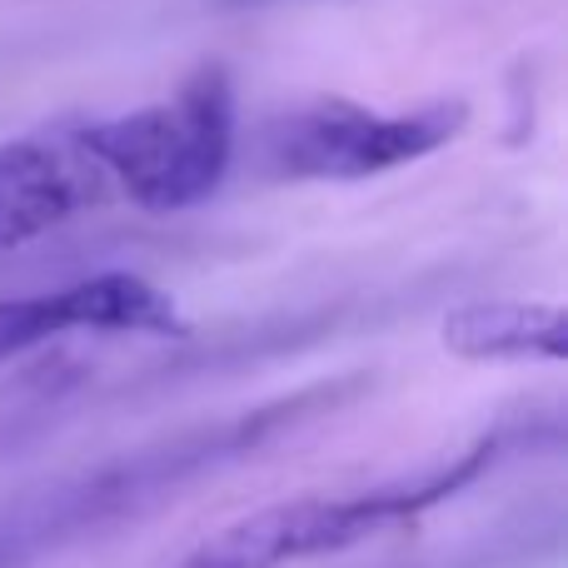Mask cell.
<instances>
[{
  "instance_id": "7a4b0ae2",
  "label": "cell",
  "mask_w": 568,
  "mask_h": 568,
  "mask_svg": "<svg viewBox=\"0 0 568 568\" xmlns=\"http://www.w3.org/2000/svg\"><path fill=\"white\" fill-rule=\"evenodd\" d=\"M499 449L504 439L489 434L464 459H454L439 474H424V479L379 484V489H359V494H304V499L290 504H270V509H255L245 519L225 524L220 534H210L175 568H284V564L359 549V544L379 539L389 529H404L419 514H429L434 504L469 489L499 459Z\"/></svg>"
},
{
  "instance_id": "277c9868",
  "label": "cell",
  "mask_w": 568,
  "mask_h": 568,
  "mask_svg": "<svg viewBox=\"0 0 568 568\" xmlns=\"http://www.w3.org/2000/svg\"><path fill=\"white\" fill-rule=\"evenodd\" d=\"M65 334H150V339H180L190 334V320L160 284L130 275V270H105L85 275L60 290L16 294L0 300V364L20 354L55 344Z\"/></svg>"
},
{
  "instance_id": "52a82bcc",
  "label": "cell",
  "mask_w": 568,
  "mask_h": 568,
  "mask_svg": "<svg viewBox=\"0 0 568 568\" xmlns=\"http://www.w3.org/2000/svg\"><path fill=\"white\" fill-rule=\"evenodd\" d=\"M225 10H235V6H260V0H220Z\"/></svg>"
},
{
  "instance_id": "6da1fadb",
  "label": "cell",
  "mask_w": 568,
  "mask_h": 568,
  "mask_svg": "<svg viewBox=\"0 0 568 568\" xmlns=\"http://www.w3.org/2000/svg\"><path fill=\"white\" fill-rule=\"evenodd\" d=\"M75 130L110 175L115 200H130L150 215L195 210L225 185L235 165V80L220 60H205L175 95L125 115L75 120Z\"/></svg>"
},
{
  "instance_id": "3957f363",
  "label": "cell",
  "mask_w": 568,
  "mask_h": 568,
  "mask_svg": "<svg viewBox=\"0 0 568 568\" xmlns=\"http://www.w3.org/2000/svg\"><path fill=\"white\" fill-rule=\"evenodd\" d=\"M464 125V100L374 110L344 95H320L260 120L250 135V165L265 185H344L414 165L444 150Z\"/></svg>"
},
{
  "instance_id": "5b68a950",
  "label": "cell",
  "mask_w": 568,
  "mask_h": 568,
  "mask_svg": "<svg viewBox=\"0 0 568 568\" xmlns=\"http://www.w3.org/2000/svg\"><path fill=\"white\" fill-rule=\"evenodd\" d=\"M110 200L115 185L85 150L75 120L0 140V255L36 245Z\"/></svg>"
},
{
  "instance_id": "8992f818",
  "label": "cell",
  "mask_w": 568,
  "mask_h": 568,
  "mask_svg": "<svg viewBox=\"0 0 568 568\" xmlns=\"http://www.w3.org/2000/svg\"><path fill=\"white\" fill-rule=\"evenodd\" d=\"M439 339L449 354L474 364L504 359H549L568 354V320L559 304L539 300H469L444 314Z\"/></svg>"
}]
</instances>
